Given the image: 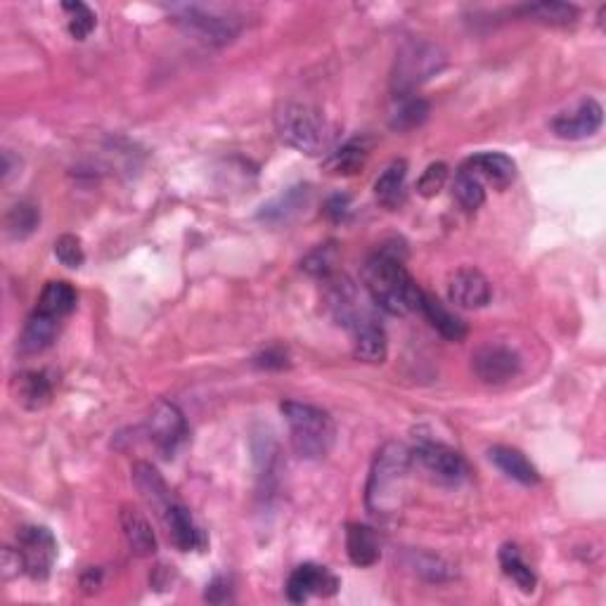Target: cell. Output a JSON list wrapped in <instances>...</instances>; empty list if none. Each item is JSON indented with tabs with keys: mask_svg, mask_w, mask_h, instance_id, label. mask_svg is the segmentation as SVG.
<instances>
[{
	"mask_svg": "<svg viewBox=\"0 0 606 606\" xmlns=\"http://www.w3.org/2000/svg\"><path fill=\"white\" fill-rule=\"evenodd\" d=\"M363 282L372 301L391 315H408L419 308L422 289L405 268L403 256L393 247H382L367 259Z\"/></svg>",
	"mask_w": 606,
	"mask_h": 606,
	"instance_id": "6da1fadb",
	"label": "cell"
},
{
	"mask_svg": "<svg viewBox=\"0 0 606 606\" xmlns=\"http://www.w3.org/2000/svg\"><path fill=\"white\" fill-rule=\"evenodd\" d=\"M412 464V453L403 443H386L375 457L365 488V502L372 517L393 519L403 509L405 481Z\"/></svg>",
	"mask_w": 606,
	"mask_h": 606,
	"instance_id": "7a4b0ae2",
	"label": "cell"
},
{
	"mask_svg": "<svg viewBox=\"0 0 606 606\" xmlns=\"http://www.w3.org/2000/svg\"><path fill=\"white\" fill-rule=\"evenodd\" d=\"M275 126L282 143L308 157L325 154L334 143V128L325 114L303 102H285L277 109Z\"/></svg>",
	"mask_w": 606,
	"mask_h": 606,
	"instance_id": "3957f363",
	"label": "cell"
},
{
	"mask_svg": "<svg viewBox=\"0 0 606 606\" xmlns=\"http://www.w3.org/2000/svg\"><path fill=\"white\" fill-rule=\"evenodd\" d=\"M280 410L289 424L294 453L301 460H322L330 455L334 438H337V427H334L330 412L296 401H285Z\"/></svg>",
	"mask_w": 606,
	"mask_h": 606,
	"instance_id": "277c9868",
	"label": "cell"
},
{
	"mask_svg": "<svg viewBox=\"0 0 606 606\" xmlns=\"http://www.w3.org/2000/svg\"><path fill=\"white\" fill-rule=\"evenodd\" d=\"M446 67V53L436 43L424 41V38H412L398 50L396 64H393L391 88L396 98H408L415 90L436 76Z\"/></svg>",
	"mask_w": 606,
	"mask_h": 606,
	"instance_id": "5b68a950",
	"label": "cell"
},
{
	"mask_svg": "<svg viewBox=\"0 0 606 606\" xmlns=\"http://www.w3.org/2000/svg\"><path fill=\"white\" fill-rule=\"evenodd\" d=\"M173 22L178 24L185 34L197 38V41L209 45H225L240 34V19L225 15L214 8L204 5H178L171 10Z\"/></svg>",
	"mask_w": 606,
	"mask_h": 606,
	"instance_id": "8992f818",
	"label": "cell"
},
{
	"mask_svg": "<svg viewBox=\"0 0 606 606\" xmlns=\"http://www.w3.org/2000/svg\"><path fill=\"white\" fill-rule=\"evenodd\" d=\"M147 436L164 457H173L180 443L188 436V424H185L183 412L176 403L157 401L147 415Z\"/></svg>",
	"mask_w": 606,
	"mask_h": 606,
	"instance_id": "52a82bcc",
	"label": "cell"
},
{
	"mask_svg": "<svg viewBox=\"0 0 606 606\" xmlns=\"http://www.w3.org/2000/svg\"><path fill=\"white\" fill-rule=\"evenodd\" d=\"M17 550L24 559V573L34 580H45L57 559L55 535L43 526H24L17 533Z\"/></svg>",
	"mask_w": 606,
	"mask_h": 606,
	"instance_id": "ba28073f",
	"label": "cell"
},
{
	"mask_svg": "<svg viewBox=\"0 0 606 606\" xmlns=\"http://www.w3.org/2000/svg\"><path fill=\"white\" fill-rule=\"evenodd\" d=\"M412 460L438 483L453 486V483L467 479V462H464V457L457 450L443 446V443L422 441L415 448V453H412Z\"/></svg>",
	"mask_w": 606,
	"mask_h": 606,
	"instance_id": "9c48e42d",
	"label": "cell"
},
{
	"mask_svg": "<svg viewBox=\"0 0 606 606\" xmlns=\"http://www.w3.org/2000/svg\"><path fill=\"white\" fill-rule=\"evenodd\" d=\"M604 109L595 98L580 100L576 107L566 109L552 119V133L562 140L592 138L602 128Z\"/></svg>",
	"mask_w": 606,
	"mask_h": 606,
	"instance_id": "30bf717a",
	"label": "cell"
},
{
	"mask_svg": "<svg viewBox=\"0 0 606 606\" xmlns=\"http://www.w3.org/2000/svg\"><path fill=\"white\" fill-rule=\"evenodd\" d=\"M474 372L483 384H505L521 370L517 351L502 344H488L474 353Z\"/></svg>",
	"mask_w": 606,
	"mask_h": 606,
	"instance_id": "8fae6325",
	"label": "cell"
},
{
	"mask_svg": "<svg viewBox=\"0 0 606 606\" xmlns=\"http://www.w3.org/2000/svg\"><path fill=\"white\" fill-rule=\"evenodd\" d=\"M337 590L339 578L318 564H301L287 580V597L294 604H303L311 597H332Z\"/></svg>",
	"mask_w": 606,
	"mask_h": 606,
	"instance_id": "7c38bea8",
	"label": "cell"
},
{
	"mask_svg": "<svg viewBox=\"0 0 606 606\" xmlns=\"http://www.w3.org/2000/svg\"><path fill=\"white\" fill-rule=\"evenodd\" d=\"M448 296L455 306L460 308H483L491 303L493 289L488 277L476 268H460L457 273L450 275L448 280Z\"/></svg>",
	"mask_w": 606,
	"mask_h": 606,
	"instance_id": "4fadbf2b",
	"label": "cell"
},
{
	"mask_svg": "<svg viewBox=\"0 0 606 606\" xmlns=\"http://www.w3.org/2000/svg\"><path fill=\"white\" fill-rule=\"evenodd\" d=\"M161 517H164V524H166V528H169L173 545H176L178 550H183V552L202 550V547L206 545L202 528L195 524L190 509L185 505H180V502L173 500L171 505L164 509Z\"/></svg>",
	"mask_w": 606,
	"mask_h": 606,
	"instance_id": "5bb4252c",
	"label": "cell"
},
{
	"mask_svg": "<svg viewBox=\"0 0 606 606\" xmlns=\"http://www.w3.org/2000/svg\"><path fill=\"white\" fill-rule=\"evenodd\" d=\"M464 169H469L479 180H488L493 183V188L505 190L514 183L517 178V164L512 157L502 152H481L476 154L464 164Z\"/></svg>",
	"mask_w": 606,
	"mask_h": 606,
	"instance_id": "9a60e30c",
	"label": "cell"
},
{
	"mask_svg": "<svg viewBox=\"0 0 606 606\" xmlns=\"http://www.w3.org/2000/svg\"><path fill=\"white\" fill-rule=\"evenodd\" d=\"M12 396L19 405H24L27 410H41L50 403L53 398V382H50L45 372H19L12 377Z\"/></svg>",
	"mask_w": 606,
	"mask_h": 606,
	"instance_id": "2e32d148",
	"label": "cell"
},
{
	"mask_svg": "<svg viewBox=\"0 0 606 606\" xmlns=\"http://www.w3.org/2000/svg\"><path fill=\"white\" fill-rule=\"evenodd\" d=\"M119 519L121 528H124L126 543L135 557H152V554L157 552V535H154L145 514L131 505H124L121 507Z\"/></svg>",
	"mask_w": 606,
	"mask_h": 606,
	"instance_id": "e0dca14e",
	"label": "cell"
},
{
	"mask_svg": "<svg viewBox=\"0 0 606 606\" xmlns=\"http://www.w3.org/2000/svg\"><path fill=\"white\" fill-rule=\"evenodd\" d=\"M488 457H491V462L502 474L521 483V486H538L540 483V472L521 450L509 446H495L488 450Z\"/></svg>",
	"mask_w": 606,
	"mask_h": 606,
	"instance_id": "ac0fdd59",
	"label": "cell"
},
{
	"mask_svg": "<svg viewBox=\"0 0 606 606\" xmlns=\"http://www.w3.org/2000/svg\"><path fill=\"white\" fill-rule=\"evenodd\" d=\"M417 311H422L424 318L431 322V327L448 341H462L467 337V322L457 318L453 311H448L441 301L429 296L427 292H424L422 299H419Z\"/></svg>",
	"mask_w": 606,
	"mask_h": 606,
	"instance_id": "d6986e66",
	"label": "cell"
},
{
	"mask_svg": "<svg viewBox=\"0 0 606 606\" xmlns=\"http://www.w3.org/2000/svg\"><path fill=\"white\" fill-rule=\"evenodd\" d=\"M57 332H60V320L53 318V315L34 311V315L27 320V325H24L19 348H22V353H27V356H36V353H43L45 348L53 346Z\"/></svg>",
	"mask_w": 606,
	"mask_h": 606,
	"instance_id": "ffe728a7",
	"label": "cell"
},
{
	"mask_svg": "<svg viewBox=\"0 0 606 606\" xmlns=\"http://www.w3.org/2000/svg\"><path fill=\"white\" fill-rule=\"evenodd\" d=\"M405 178H408V164L403 159L393 161L384 169L382 176L375 180V197L377 202L386 206V209H401L408 197L405 190Z\"/></svg>",
	"mask_w": 606,
	"mask_h": 606,
	"instance_id": "44dd1931",
	"label": "cell"
},
{
	"mask_svg": "<svg viewBox=\"0 0 606 606\" xmlns=\"http://www.w3.org/2000/svg\"><path fill=\"white\" fill-rule=\"evenodd\" d=\"M346 552L348 559L353 564L360 566V569H367V566L379 562V540L377 533L372 528H367L363 524H348L346 526Z\"/></svg>",
	"mask_w": 606,
	"mask_h": 606,
	"instance_id": "7402d4cb",
	"label": "cell"
},
{
	"mask_svg": "<svg viewBox=\"0 0 606 606\" xmlns=\"http://www.w3.org/2000/svg\"><path fill=\"white\" fill-rule=\"evenodd\" d=\"M133 483L138 488L140 495L150 502V505L157 509L159 514H164V509L171 505V491L166 486V481L161 479L157 469L147 462H135L133 464Z\"/></svg>",
	"mask_w": 606,
	"mask_h": 606,
	"instance_id": "603a6c76",
	"label": "cell"
},
{
	"mask_svg": "<svg viewBox=\"0 0 606 606\" xmlns=\"http://www.w3.org/2000/svg\"><path fill=\"white\" fill-rule=\"evenodd\" d=\"M353 356L360 363L379 365L389 356V339H386L384 327L377 320L367 322V325L356 330V344H353Z\"/></svg>",
	"mask_w": 606,
	"mask_h": 606,
	"instance_id": "cb8c5ba5",
	"label": "cell"
},
{
	"mask_svg": "<svg viewBox=\"0 0 606 606\" xmlns=\"http://www.w3.org/2000/svg\"><path fill=\"white\" fill-rule=\"evenodd\" d=\"M367 157H370V145H367V140L353 138L327 157L325 169L330 171L332 176H353V173L363 169Z\"/></svg>",
	"mask_w": 606,
	"mask_h": 606,
	"instance_id": "d4e9b609",
	"label": "cell"
},
{
	"mask_svg": "<svg viewBox=\"0 0 606 606\" xmlns=\"http://www.w3.org/2000/svg\"><path fill=\"white\" fill-rule=\"evenodd\" d=\"M76 301H79V296H76V289L69 285V282L53 280L43 287L36 311H41L45 315H53V318L62 320L74 311Z\"/></svg>",
	"mask_w": 606,
	"mask_h": 606,
	"instance_id": "484cf974",
	"label": "cell"
},
{
	"mask_svg": "<svg viewBox=\"0 0 606 606\" xmlns=\"http://www.w3.org/2000/svg\"><path fill=\"white\" fill-rule=\"evenodd\" d=\"M308 197H311V188H308V185H296V188H289L285 195H280L270 204L263 206L259 218L273 225L287 223L289 218L299 214L303 206L308 204Z\"/></svg>",
	"mask_w": 606,
	"mask_h": 606,
	"instance_id": "4316f807",
	"label": "cell"
},
{
	"mask_svg": "<svg viewBox=\"0 0 606 606\" xmlns=\"http://www.w3.org/2000/svg\"><path fill=\"white\" fill-rule=\"evenodd\" d=\"M519 15L531 22L547 24V27H569L578 19V8L569 3H557V0H543V3H531L519 8Z\"/></svg>",
	"mask_w": 606,
	"mask_h": 606,
	"instance_id": "83f0119b",
	"label": "cell"
},
{
	"mask_svg": "<svg viewBox=\"0 0 606 606\" xmlns=\"http://www.w3.org/2000/svg\"><path fill=\"white\" fill-rule=\"evenodd\" d=\"M398 107L391 112L389 126L398 133H408L412 128H419L424 121L429 119V102L422 98H415V95H408V98H398Z\"/></svg>",
	"mask_w": 606,
	"mask_h": 606,
	"instance_id": "f1b7e54d",
	"label": "cell"
},
{
	"mask_svg": "<svg viewBox=\"0 0 606 606\" xmlns=\"http://www.w3.org/2000/svg\"><path fill=\"white\" fill-rule=\"evenodd\" d=\"M408 569L429 583H446V580L455 578L453 566L431 552H408Z\"/></svg>",
	"mask_w": 606,
	"mask_h": 606,
	"instance_id": "f546056e",
	"label": "cell"
},
{
	"mask_svg": "<svg viewBox=\"0 0 606 606\" xmlns=\"http://www.w3.org/2000/svg\"><path fill=\"white\" fill-rule=\"evenodd\" d=\"M500 566H502V571H505V576L512 578L521 590H524V592L535 590V583H538V578H535L531 566L524 562V557H521L517 545H502Z\"/></svg>",
	"mask_w": 606,
	"mask_h": 606,
	"instance_id": "4dcf8cb0",
	"label": "cell"
},
{
	"mask_svg": "<svg viewBox=\"0 0 606 606\" xmlns=\"http://www.w3.org/2000/svg\"><path fill=\"white\" fill-rule=\"evenodd\" d=\"M453 197L464 211H476L481 209L486 202V190H483V180H479L469 169L457 171L455 183H453Z\"/></svg>",
	"mask_w": 606,
	"mask_h": 606,
	"instance_id": "1f68e13d",
	"label": "cell"
},
{
	"mask_svg": "<svg viewBox=\"0 0 606 606\" xmlns=\"http://www.w3.org/2000/svg\"><path fill=\"white\" fill-rule=\"evenodd\" d=\"M41 223V214H38V206L29 202H19L12 206L5 216V230L12 240H27Z\"/></svg>",
	"mask_w": 606,
	"mask_h": 606,
	"instance_id": "d6a6232c",
	"label": "cell"
},
{
	"mask_svg": "<svg viewBox=\"0 0 606 606\" xmlns=\"http://www.w3.org/2000/svg\"><path fill=\"white\" fill-rule=\"evenodd\" d=\"M62 10L69 15V34H72L76 41H86L90 31L98 24L95 12L90 10L86 3H62Z\"/></svg>",
	"mask_w": 606,
	"mask_h": 606,
	"instance_id": "836d02e7",
	"label": "cell"
},
{
	"mask_svg": "<svg viewBox=\"0 0 606 606\" xmlns=\"http://www.w3.org/2000/svg\"><path fill=\"white\" fill-rule=\"evenodd\" d=\"M334 263H337V247L334 244H320L318 249L303 259V270L318 277H330L334 273Z\"/></svg>",
	"mask_w": 606,
	"mask_h": 606,
	"instance_id": "e575fe53",
	"label": "cell"
},
{
	"mask_svg": "<svg viewBox=\"0 0 606 606\" xmlns=\"http://www.w3.org/2000/svg\"><path fill=\"white\" fill-rule=\"evenodd\" d=\"M55 256L62 266L67 268H81L83 261H86V251H83V244L76 235H60L55 240Z\"/></svg>",
	"mask_w": 606,
	"mask_h": 606,
	"instance_id": "d590c367",
	"label": "cell"
},
{
	"mask_svg": "<svg viewBox=\"0 0 606 606\" xmlns=\"http://www.w3.org/2000/svg\"><path fill=\"white\" fill-rule=\"evenodd\" d=\"M448 183V166L443 161H436V164H429L427 171L422 173L417 180V195L422 197H436L438 192L446 188Z\"/></svg>",
	"mask_w": 606,
	"mask_h": 606,
	"instance_id": "8d00e7d4",
	"label": "cell"
},
{
	"mask_svg": "<svg viewBox=\"0 0 606 606\" xmlns=\"http://www.w3.org/2000/svg\"><path fill=\"white\" fill-rule=\"evenodd\" d=\"M254 365L261 367V370H285V367H289V356L282 348H266L254 358Z\"/></svg>",
	"mask_w": 606,
	"mask_h": 606,
	"instance_id": "74e56055",
	"label": "cell"
},
{
	"mask_svg": "<svg viewBox=\"0 0 606 606\" xmlns=\"http://www.w3.org/2000/svg\"><path fill=\"white\" fill-rule=\"evenodd\" d=\"M348 214H351V199H348L346 195H334L327 199L325 216L330 218V221L341 223V221H346Z\"/></svg>",
	"mask_w": 606,
	"mask_h": 606,
	"instance_id": "f35d334b",
	"label": "cell"
},
{
	"mask_svg": "<svg viewBox=\"0 0 606 606\" xmlns=\"http://www.w3.org/2000/svg\"><path fill=\"white\" fill-rule=\"evenodd\" d=\"M0 569H3V578L12 580L17 578L19 573H24V559L19 550H10V547H5L3 550V559H0Z\"/></svg>",
	"mask_w": 606,
	"mask_h": 606,
	"instance_id": "ab89813d",
	"label": "cell"
},
{
	"mask_svg": "<svg viewBox=\"0 0 606 606\" xmlns=\"http://www.w3.org/2000/svg\"><path fill=\"white\" fill-rule=\"evenodd\" d=\"M204 599L211 604H223L230 599V583L225 578H216L204 592Z\"/></svg>",
	"mask_w": 606,
	"mask_h": 606,
	"instance_id": "60d3db41",
	"label": "cell"
}]
</instances>
